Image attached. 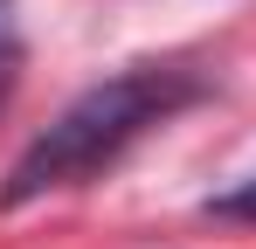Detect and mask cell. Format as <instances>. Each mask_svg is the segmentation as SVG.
<instances>
[{"instance_id": "obj_1", "label": "cell", "mask_w": 256, "mask_h": 249, "mask_svg": "<svg viewBox=\"0 0 256 249\" xmlns=\"http://www.w3.org/2000/svg\"><path fill=\"white\" fill-rule=\"evenodd\" d=\"M194 97H201V76L160 70V62H138V70H118V76L90 83L84 97L14 160L0 201L21 208V201L56 194V187H84L90 173H104L111 160H125L152 124H166L173 111H187Z\"/></svg>"}, {"instance_id": "obj_2", "label": "cell", "mask_w": 256, "mask_h": 249, "mask_svg": "<svg viewBox=\"0 0 256 249\" xmlns=\"http://www.w3.org/2000/svg\"><path fill=\"white\" fill-rule=\"evenodd\" d=\"M222 222H256V180H242L236 194H222V201H208Z\"/></svg>"}, {"instance_id": "obj_3", "label": "cell", "mask_w": 256, "mask_h": 249, "mask_svg": "<svg viewBox=\"0 0 256 249\" xmlns=\"http://www.w3.org/2000/svg\"><path fill=\"white\" fill-rule=\"evenodd\" d=\"M14 56V0H0V62Z\"/></svg>"}]
</instances>
